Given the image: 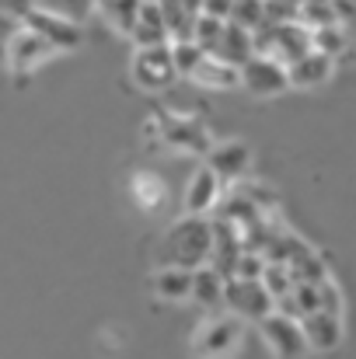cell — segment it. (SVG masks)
I'll return each instance as SVG.
<instances>
[{"mask_svg":"<svg viewBox=\"0 0 356 359\" xmlns=\"http://www.w3.org/2000/svg\"><path fill=\"white\" fill-rule=\"evenodd\" d=\"M164 262L178 265V269H199L210 262V220L206 217H182L178 224H171L168 238H164Z\"/></svg>","mask_w":356,"mask_h":359,"instance_id":"obj_1","label":"cell"},{"mask_svg":"<svg viewBox=\"0 0 356 359\" xmlns=\"http://www.w3.org/2000/svg\"><path fill=\"white\" fill-rule=\"evenodd\" d=\"M241 349V321L235 314H224V318H210L199 332H196V342H192V353L199 359H228Z\"/></svg>","mask_w":356,"mask_h":359,"instance_id":"obj_2","label":"cell"},{"mask_svg":"<svg viewBox=\"0 0 356 359\" xmlns=\"http://www.w3.org/2000/svg\"><path fill=\"white\" fill-rule=\"evenodd\" d=\"M224 307L237 321H262L272 314V297L262 290L258 279H224Z\"/></svg>","mask_w":356,"mask_h":359,"instance_id":"obj_3","label":"cell"},{"mask_svg":"<svg viewBox=\"0 0 356 359\" xmlns=\"http://www.w3.org/2000/svg\"><path fill=\"white\" fill-rule=\"evenodd\" d=\"M21 25L32 28L35 35H42L56 53H70V49H77V46L84 42L81 25H74V21H67V18H60V14L39 11V7H28V11L21 14Z\"/></svg>","mask_w":356,"mask_h":359,"instance_id":"obj_4","label":"cell"},{"mask_svg":"<svg viewBox=\"0 0 356 359\" xmlns=\"http://www.w3.org/2000/svg\"><path fill=\"white\" fill-rule=\"evenodd\" d=\"M154 129L161 133V140L175 150H192V154H206L210 150V133L206 126L192 116H157Z\"/></svg>","mask_w":356,"mask_h":359,"instance_id":"obj_5","label":"cell"},{"mask_svg":"<svg viewBox=\"0 0 356 359\" xmlns=\"http://www.w3.org/2000/svg\"><path fill=\"white\" fill-rule=\"evenodd\" d=\"M237 77H241V88H248L258 98H269V95H283L286 91V67H279L269 56H255L251 53L237 67Z\"/></svg>","mask_w":356,"mask_h":359,"instance_id":"obj_6","label":"cell"},{"mask_svg":"<svg viewBox=\"0 0 356 359\" xmlns=\"http://www.w3.org/2000/svg\"><path fill=\"white\" fill-rule=\"evenodd\" d=\"M56 49L42 39V35H35L32 28H18L11 39H7V49H4V56H7V67L14 70V74H28V70H35V67H42L49 56H53Z\"/></svg>","mask_w":356,"mask_h":359,"instance_id":"obj_7","label":"cell"},{"mask_svg":"<svg viewBox=\"0 0 356 359\" xmlns=\"http://www.w3.org/2000/svg\"><path fill=\"white\" fill-rule=\"evenodd\" d=\"M133 81L143 91H161L175 81V67H171V53L168 46H150V49H136L133 56Z\"/></svg>","mask_w":356,"mask_h":359,"instance_id":"obj_8","label":"cell"},{"mask_svg":"<svg viewBox=\"0 0 356 359\" xmlns=\"http://www.w3.org/2000/svg\"><path fill=\"white\" fill-rule=\"evenodd\" d=\"M258 325H262V335H265L269 349H272L279 359L308 356V342H304L301 325H297L294 318H283V314H276V311H272V314H265Z\"/></svg>","mask_w":356,"mask_h":359,"instance_id":"obj_9","label":"cell"},{"mask_svg":"<svg viewBox=\"0 0 356 359\" xmlns=\"http://www.w3.org/2000/svg\"><path fill=\"white\" fill-rule=\"evenodd\" d=\"M206 168L217 175V178H244L248 168H251V147L241 143V140H228V143H210L206 150Z\"/></svg>","mask_w":356,"mask_h":359,"instance_id":"obj_10","label":"cell"},{"mask_svg":"<svg viewBox=\"0 0 356 359\" xmlns=\"http://www.w3.org/2000/svg\"><path fill=\"white\" fill-rule=\"evenodd\" d=\"M301 335L308 342V349H318V353H332L339 342H343V318L339 314H325V311H311L304 314L301 321Z\"/></svg>","mask_w":356,"mask_h":359,"instance_id":"obj_11","label":"cell"},{"mask_svg":"<svg viewBox=\"0 0 356 359\" xmlns=\"http://www.w3.org/2000/svg\"><path fill=\"white\" fill-rule=\"evenodd\" d=\"M332 63H336V60H329V56L308 49L304 56H297V60L286 67V88H301V91L322 88V84L332 77Z\"/></svg>","mask_w":356,"mask_h":359,"instance_id":"obj_12","label":"cell"},{"mask_svg":"<svg viewBox=\"0 0 356 359\" xmlns=\"http://www.w3.org/2000/svg\"><path fill=\"white\" fill-rule=\"evenodd\" d=\"M217 199H220V178L206 164L196 168V175L185 185V213L189 217H203V213H210L217 206Z\"/></svg>","mask_w":356,"mask_h":359,"instance_id":"obj_13","label":"cell"},{"mask_svg":"<svg viewBox=\"0 0 356 359\" xmlns=\"http://www.w3.org/2000/svg\"><path fill=\"white\" fill-rule=\"evenodd\" d=\"M192 81L206 91H235V88H241L237 67L217 60V56H203V63L192 70Z\"/></svg>","mask_w":356,"mask_h":359,"instance_id":"obj_14","label":"cell"},{"mask_svg":"<svg viewBox=\"0 0 356 359\" xmlns=\"http://www.w3.org/2000/svg\"><path fill=\"white\" fill-rule=\"evenodd\" d=\"M283 265H286V272H290L294 283H322V279H329L325 258H322L318 251H311L308 244H301Z\"/></svg>","mask_w":356,"mask_h":359,"instance_id":"obj_15","label":"cell"},{"mask_svg":"<svg viewBox=\"0 0 356 359\" xmlns=\"http://www.w3.org/2000/svg\"><path fill=\"white\" fill-rule=\"evenodd\" d=\"M154 293H157L161 300H171V304L189 300V293H192V269L164 265V269L154 276Z\"/></svg>","mask_w":356,"mask_h":359,"instance_id":"obj_16","label":"cell"},{"mask_svg":"<svg viewBox=\"0 0 356 359\" xmlns=\"http://www.w3.org/2000/svg\"><path fill=\"white\" fill-rule=\"evenodd\" d=\"M213 56L224 60V63H231V67H241L251 56V32H244L241 25L228 21L224 25V35H220L217 49H213Z\"/></svg>","mask_w":356,"mask_h":359,"instance_id":"obj_17","label":"cell"},{"mask_svg":"<svg viewBox=\"0 0 356 359\" xmlns=\"http://www.w3.org/2000/svg\"><path fill=\"white\" fill-rule=\"evenodd\" d=\"M189 300H196L199 307H220L224 304V276H217L210 265L192 269V293Z\"/></svg>","mask_w":356,"mask_h":359,"instance_id":"obj_18","label":"cell"},{"mask_svg":"<svg viewBox=\"0 0 356 359\" xmlns=\"http://www.w3.org/2000/svg\"><path fill=\"white\" fill-rule=\"evenodd\" d=\"M213 210H217V220H228V224H231V227H237V231H241V227H248L251 220H258V217H262V210H258V206H255V203L241 192V189H237V192H231V196H224V199H217V206H213Z\"/></svg>","mask_w":356,"mask_h":359,"instance_id":"obj_19","label":"cell"},{"mask_svg":"<svg viewBox=\"0 0 356 359\" xmlns=\"http://www.w3.org/2000/svg\"><path fill=\"white\" fill-rule=\"evenodd\" d=\"M161 7V21H164V32L171 42H182V39H192V21L196 14L189 7H182L178 0H157Z\"/></svg>","mask_w":356,"mask_h":359,"instance_id":"obj_20","label":"cell"},{"mask_svg":"<svg viewBox=\"0 0 356 359\" xmlns=\"http://www.w3.org/2000/svg\"><path fill=\"white\" fill-rule=\"evenodd\" d=\"M311 49L329 56V60H339L346 49H350V32L346 25H325V28H311Z\"/></svg>","mask_w":356,"mask_h":359,"instance_id":"obj_21","label":"cell"},{"mask_svg":"<svg viewBox=\"0 0 356 359\" xmlns=\"http://www.w3.org/2000/svg\"><path fill=\"white\" fill-rule=\"evenodd\" d=\"M102 11V18L116 28L119 35H129V28L136 25V11H140V0H98L95 4Z\"/></svg>","mask_w":356,"mask_h":359,"instance_id":"obj_22","label":"cell"},{"mask_svg":"<svg viewBox=\"0 0 356 359\" xmlns=\"http://www.w3.org/2000/svg\"><path fill=\"white\" fill-rule=\"evenodd\" d=\"M297 25H304L308 32L325 28V25H339L332 0H297Z\"/></svg>","mask_w":356,"mask_h":359,"instance_id":"obj_23","label":"cell"},{"mask_svg":"<svg viewBox=\"0 0 356 359\" xmlns=\"http://www.w3.org/2000/svg\"><path fill=\"white\" fill-rule=\"evenodd\" d=\"M168 53H171V67H175V77H192V70L203 63V49L192 42V39H182V42H168Z\"/></svg>","mask_w":356,"mask_h":359,"instance_id":"obj_24","label":"cell"},{"mask_svg":"<svg viewBox=\"0 0 356 359\" xmlns=\"http://www.w3.org/2000/svg\"><path fill=\"white\" fill-rule=\"evenodd\" d=\"M32 7L60 14V18L74 21V25H81V21H88L95 14V0H32Z\"/></svg>","mask_w":356,"mask_h":359,"instance_id":"obj_25","label":"cell"},{"mask_svg":"<svg viewBox=\"0 0 356 359\" xmlns=\"http://www.w3.org/2000/svg\"><path fill=\"white\" fill-rule=\"evenodd\" d=\"M224 25H228V21H220V18H213V14H196V21H192V42H196L206 56H213V49H217V42H220V35H224Z\"/></svg>","mask_w":356,"mask_h":359,"instance_id":"obj_26","label":"cell"},{"mask_svg":"<svg viewBox=\"0 0 356 359\" xmlns=\"http://www.w3.org/2000/svg\"><path fill=\"white\" fill-rule=\"evenodd\" d=\"M258 283H262V290H265L272 300H279V297H286V293L294 290V279H290V272H286L283 262H265Z\"/></svg>","mask_w":356,"mask_h":359,"instance_id":"obj_27","label":"cell"},{"mask_svg":"<svg viewBox=\"0 0 356 359\" xmlns=\"http://www.w3.org/2000/svg\"><path fill=\"white\" fill-rule=\"evenodd\" d=\"M228 21L241 25L244 32H255L265 18H262V0H231V14Z\"/></svg>","mask_w":356,"mask_h":359,"instance_id":"obj_28","label":"cell"},{"mask_svg":"<svg viewBox=\"0 0 356 359\" xmlns=\"http://www.w3.org/2000/svg\"><path fill=\"white\" fill-rule=\"evenodd\" d=\"M133 196H136V203H140L143 210H154V206L164 199V185H161L154 175H147V171H143V175H136V178H133Z\"/></svg>","mask_w":356,"mask_h":359,"instance_id":"obj_29","label":"cell"},{"mask_svg":"<svg viewBox=\"0 0 356 359\" xmlns=\"http://www.w3.org/2000/svg\"><path fill=\"white\" fill-rule=\"evenodd\" d=\"M129 39H133V46H136V49L168 46V42H171V39H168V32H164L161 25H143V21H136V25L129 28Z\"/></svg>","mask_w":356,"mask_h":359,"instance_id":"obj_30","label":"cell"},{"mask_svg":"<svg viewBox=\"0 0 356 359\" xmlns=\"http://www.w3.org/2000/svg\"><path fill=\"white\" fill-rule=\"evenodd\" d=\"M290 304L297 311V321L311 311H318V283H294L290 290Z\"/></svg>","mask_w":356,"mask_h":359,"instance_id":"obj_31","label":"cell"},{"mask_svg":"<svg viewBox=\"0 0 356 359\" xmlns=\"http://www.w3.org/2000/svg\"><path fill=\"white\" fill-rule=\"evenodd\" d=\"M318 311L343 318V293H339V286H336L332 279H322V283H318Z\"/></svg>","mask_w":356,"mask_h":359,"instance_id":"obj_32","label":"cell"},{"mask_svg":"<svg viewBox=\"0 0 356 359\" xmlns=\"http://www.w3.org/2000/svg\"><path fill=\"white\" fill-rule=\"evenodd\" d=\"M265 269V258L255 255V251H241L237 255V265H235V279H258Z\"/></svg>","mask_w":356,"mask_h":359,"instance_id":"obj_33","label":"cell"},{"mask_svg":"<svg viewBox=\"0 0 356 359\" xmlns=\"http://www.w3.org/2000/svg\"><path fill=\"white\" fill-rule=\"evenodd\" d=\"M199 14H213V18L228 21V14H231V0H203Z\"/></svg>","mask_w":356,"mask_h":359,"instance_id":"obj_34","label":"cell"},{"mask_svg":"<svg viewBox=\"0 0 356 359\" xmlns=\"http://www.w3.org/2000/svg\"><path fill=\"white\" fill-rule=\"evenodd\" d=\"M28 7H32V0H0V11H11V14H18V18H21Z\"/></svg>","mask_w":356,"mask_h":359,"instance_id":"obj_35","label":"cell"},{"mask_svg":"<svg viewBox=\"0 0 356 359\" xmlns=\"http://www.w3.org/2000/svg\"><path fill=\"white\" fill-rule=\"evenodd\" d=\"M178 4H182V7H189L192 14H199V7H203V0H178Z\"/></svg>","mask_w":356,"mask_h":359,"instance_id":"obj_36","label":"cell"},{"mask_svg":"<svg viewBox=\"0 0 356 359\" xmlns=\"http://www.w3.org/2000/svg\"><path fill=\"white\" fill-rule=\"evenodd\" d=\"M154 4H157V0H154Z\"/></svg>","mask_w":356,"mask_h":359,"instance_id":"obj_37","label":"cell"},{"mask_svg":"<svg viewBox=\"0 0 356 359\" xmlns=\"http://www.w3.org/2000/svg\"><path fill=\"white\" fill-rule=\"evenodd\" d=\"M95 4H98V0H95Z\"/></svg>","mask_w":356,"mask_h":359,"instance_id":"obj_38","label":"cell"}]
</instances>
